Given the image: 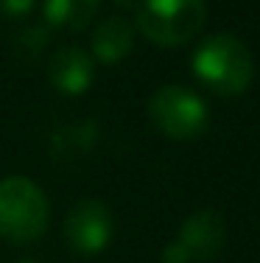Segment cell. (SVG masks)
<instances>
[{"mask_svg":"<svg viewBox=\"0 0 260 263\" xmlns=\"http://www.w3.org/2000/svg\"><path fill=\"white\" fill-rule=\"evenodd\" d=\"M112 213L98 199H82L65 221V238L76 252L98 255L112 241Z\"/></svg>","mask_w":260,"mask_h":263,"instance_id":"6","label":"cell"},{"mask_svg":"<svg viewBox=\"0 0 260 263\" xmlns=\"http://www.w3.org/2000/svg\"><path fill=\"white\" fill-rule=\"evenodd\" d=\"M98 9L101 0H45V20L62 31H84Z\"/></svg>","mask_w":260,"mask_h":263,"instance_id":"9","label":"cell"},{"mask_svg":"<svg viewBox=\"0 0 260 263\" xmlns=\"http://www.w3.org/2000/svg\"><path fill=\"white\" fill-rule=\"evenodd\" d=\"M134 11L143 36L163 48L190 42L207 20L204 0H140Z\"/></svg>","mask_w":260,"mask_h":263,"instance_id":"3","label":"cell"},{"mask_svg":"<svg viewBox=\"0 0 260 263\" xmlns=\"http://www.w3.org/2000/svg\"><path fill=\"white\" fill-rule=\"evenodd\" d=\"M227 227L221 213L196 210L182 221L176 238L163 249V263H210L221 255Z\"/></svg>","mask_w":260,"mask_h":263,"instance_id":"5","label":"cell"},{"mask_svg":"<svg viewBox=\"0 0 260 263\" xmlns=\"http://www.w3.org/2000/svg\"><path fill=\"white\" fill-rule=\"evenodd\" d=\"M23 263H42V260H23Z\"/></svg>","mask_w":260,"mask_h":263,"instance_id":"11","label":"cell"},{"mask_svg":"<svg viewBox=\"0 0 260 263\" xmlns=\"http://www.w3.org/2000/svg\"><path fill=\"white\" fill-rule=\"evenodd\" d=\"M148 118L171 140H193L210 123L207 104L182 84L159 87L148 101Z\"/></svg>","mask_w":260,"mask_h":263,"instance_id":"4","label":"cell"},{"mask_svg":"<svg viewBox=\"0 0 260 263\" xmlns=\"http://www.w3.org/2000/svg\"><path fill=\"white\" fill-rule=\"evenodd\" d=\"M193 73L207 90L218 96H241L255 79V59L238 36L213 34L196 48Z\"/></svg>","mask_w":260,"mask_h":263,"instance_id":"1","label":"cell"},{"mask_svg":"<svg viewBox=\"0 0 260 263\" xmlns=\"http://www.w3.org/2000/svg\"><path fill=\"white\" fill-rule=\"evenodd\" d=\"M51 204L42 187L26 177L0 179V238L9 243H31L45 235Z\"/></svg>","mask_w":260,"mask_h":263,"instance_id":"2","label":"cell"},{"mask_svg":"<svg viewBox=\"0 0 260 263\" xmlns=\"http://www.w3.org/2000/svg\"><path fill=\"white\" fill-rule=\"evenodd\" d=\"M34 3L36 0H0V14L20 20V17H26L28 11L34 9Z\"/></svg>","mask_w":260,"mask_h":263,"instance_id":"10","label":"cell"},{"mask_svg":"<svg viewBox=\"0 0 260 263\" xmlns=\"http://www.w3.org/2000/svg\"><path fill=\"white\" fill-rule=\"evenodd\" d=\"M48 79L65 96H82L95 81V62L82 48H59L48 67Z\"/></svg>","mask_w":260,"mask_h":263,"instance_id":"7","label":"cell"},{"mask_svg":"<svg viewBox=\"0 0 260 263\" xmlns=\"http://www.w3.org/2000/svg\"><path fill=\"white\" fill-rule=\"evenodd\" d=\"M134 48V28L126 17H109L92 34V56L104 65L126 59Z\"/></svg>","mask_w":260,"mask_h":263,"instance_id":"8","label":"cell"}]
</instances>
